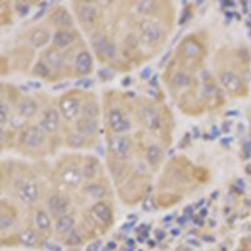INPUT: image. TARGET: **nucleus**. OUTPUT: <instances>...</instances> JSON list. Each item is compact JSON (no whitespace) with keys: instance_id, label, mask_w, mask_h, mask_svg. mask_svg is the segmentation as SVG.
Segmentation results:
<instances>
[{"instance_id":"nucleus-1","label":"nucleus","mask_w":251,"mask_h":251,"mask_svg":"<svg viewBox=\"0 0 251 251\" xmlns=\"http://www.w3.org/2000/svg\"><path fill=\"white\" fill-rule=\"evenodd\" d=\"M164 32L159 24L152 20H143L139 24V42H143L148 47H154L163 40Z\"/></svg>"},{"instance_id":"nucleus-2","label":"nucleus","mask_w":251,"mask_h":251,"mask_svg":"<svg viewBox=\"0 0 251 251\" xmlns=\"http://www.w3.org/2000/svg\"><path fill=\"white\" fill-rule=\"evenodd\" d=\"M46 139H47V132L44 131L40 126H27V127L20 132L19 143L22 144L24 148L37 149L46 144Z\"/></svg>"},{"instance_id":"nucleus-3","label":"nucleus","mask_w":251,"mask_h":251,"mask_svg":"<svg viewBox=\"0 0 251 251\" xmlns=\"http://www.w3.org/2000/svg\"><path fill=\"white\" fill-rule=\"evenodd\" d=\"M59 112L66 121L79 119V114L82 112V100L75 94H67L60 99L59 102Z\"/></svg>"},{"instance_id":"nucleus-4","label":"nucleus","mask_w":251,"mask_h":251,"mask_svg":"<svg viewBox=\"0 0 251 251\" xmlns=\"http://www.w3.org/2000/svg\"><path fill=\"white\" fill-rule=\"evenodd\" d=\"M131 151H132V143L127 136L116 134L109 137V152H111L112 157L124 161L131 156Z\"/></svg>"},{"instance_id":"nucleus-5","label":"nucleus","mask_w":251,"mask_h":251,"mask_svg":"<svg viewBox=\"0 0 251 251\" xmlns=\"http://www.w3.org/2000/svg\"><path fill=\"white\" fill-rule=\"evenodd\" d=\"M99 17L100 14L94 3H79L77 5V19L86 30L96 29V25L99 24Z\"/></svg>"},{"instance_id":"nucleus-6","label":"nucleus","mask_w":251,"mask_h":251,"mask_svg":"<svg viewBox=\"0 0 251 251\" xmlns=\"http://www.w3.org/2000/svg\"><path fill=\"white\" fill-rule=\"evenodd\" d=\"M47 211L50 213V216L54 220L57 218L64 216V214L69 213L71 209V200L66 196V194H60V193H54L47 198Z\"/></svg>"},{"instance_id":"nucleus-7","label":"nucleus","mask_w":251,"mask_h":251,"mask_svg":"<svg viewBox=\"0 0 251 251\" xmlns=\"http://www.w3.org/2000/svg\"><path fill=\"white\" fill-rule=\"evenodd\" d=\"M107 126L112 134H124L131 129V121L127 119L119 107H112L107 112Z\"/></svg>"},{"instance_id":"nucleus-8","label":"nucleus","mask_w":251,"mask_h":251,"mask_svg":"<svg viewBox=\"0 0 251 251\" xmlns=\"http://www.w3.org/2000/svg\"><path fill=\"white\" fill-rule=\"evenodd\" d=\"M17 196L19 200L22 201L24 204H35L37 201L40 200V188L35 181L32 179H27V181H22L20 186L17 188Z\"/></svg>"},{"instance_id":"nucleus-9","label":"nucleus","mask_w":251,"mask_h":251,"mask_svg":"<svg viewBox=\"0 0 251 251\" xmlns=\"http://www.w3.org/2000/svg\"><path fill=\"white\" fill-rule=\"evenodd\" d=\"M91 216L96 223L102 226H109L112 223V218H114V213H112V208L109 206L106 201H96L91 208Z\"/></svg>"},{"instance_id":"nucleus-10","label":"nucleus","mask_w":251,"mask_h":251,"mask_svg":"<svg viewBox=\"0 0 251 251\" xmlns=\"http://www.w3.org/2000/svg\"><path fill=\"white\" fill-rule=\"evenodd\" d=\"M39 126L47 132V134L57 132L60 127V112L54 107H47L46 111L42 112Z\"/></svg>"},{"instance_id":"nucleus-11","label":"nucleus","mask_w":251,"mask_h":251,"mask_svg":"<svg viewBox=\"0 0 251 251\" xmlns=\"http://www.w3.org/2000/svg\"><path fill=\"white\" fill-rule=\"evenodd\" d=\"M141 117H143V123L149 131H159L163 127V117L157 112L156 107L152 106H144L143 111H141Z\"/></svg>"},{"instance_id":"nucleus-12","label":"nucleus","mask_w":251,"mask_h":251,"mask_svg":"<svg viewBox=\"0 0 251 251\" xmlns=\"http://www.w3.org/2000/svg\"><path fill=\"white\" fill-rule=\"evenodd\" d=\"M34 225L37 228L39 233H50L52 231V226L55 225L54 218L50 216V213L47 209H42V208H37L34 211Z\"/></svg>"},{"instance_id":"nucleus-13","label":"nucleus","mask_w":251,"mask_h":251,"mask_svg":"<svg viewBox=\"0 0 251 251\" xmlns=\"http://www.w3.org/2000/svg\"><path fill=\"white\" fill-rule=\"evenodd\" d=\"M220 82L221 86L231 94H241L243 92V82L234 72L231 71H223L220 72Z\"/></svg>"},{"instance_id":"nucleus-14","label":"nucleus","mask_w":251,"mask_h":251,"mask_svg":"<svg viewBox=\"0 0 251 251\" xmlns=\"http://www.w3.org/2000/svg\"><path fill=\"white\" fill-rule=\"evenodd\" d=\"M75 39H77V35L71 29L55 30L54 34H52V47L64 50V49H67L69 46H72V44L75 42Z\"/></svg>"},{"instance_id":"nucleus-15","label":"nucleus","mask_w":251,"mask_h":251,"mask_svg":"<svg viewBox=\"0 0 251 251\" xmlns=\"http://www.w3.org/2000/svg\"><path fill=\"white\" fill-rule=\"evenodd\" d=\"M94 67V59H92L91 52L87 50H80L77 55H75L74 60V69L77 75H87L89 72Z\"/></svg>"},{"instance_id":"nucleus-16","label":"nucleus","mask_w":251,"mask_h":251,"mask_svg":"<svg viewBox=\"0 0 251 251\" xmlns=\"http://www.w3.org/2000/svg\"><path fill=\"white\" fill-rule=\"evenodd\" d=\"M44 60L50 66L52 71H60L66 66V55L60 49L55 47H49L46 52H44Z\"/></svg>"},{"instance_id":"nucleus-17","label":"nucleus","mask_w":251,"mask_h":251,"mask_svg":"<svg viewBox=\"0 0 251 251\" xmlns=\"http://www.w3.org/2000/svg\"><path fill=\"white\" fill-rule=\"evenodd\" d=\"M97 129H99V126H97V119H94V117L82 116L75 121V131H77V134H80L82 137L94 136L97 132Z\"/></svg>"},{"instance_id":"nucleus-18","label":"nucleus","mask_w":251,"mask_h":251,"mask_svg":"<svg viewBox=\"0 0 251 251\" xmlns=\"http://www.w3.org/2000/svg\"><path fill=\"white\" fill-rule=\"evenodd\" d=\"M37 112H39V104L34 99H30V97H24V99L19 100L15 114H19L22 119H32Z\"/></svg>"},{"instance_id":"nucleus-19","label":"nucleus","mask_w":251,"mask_h":251,"mask_svg":"<svg viewBox=\"0 0 251 251\" xmlns=\"http://www.w3.org/2000/svg\"><path fill=\"white\" fill-rule=\"evenodd\" d=\"M54 229L57 234H62V236H67L71 231L75 229V214L74 213H67L64 216H60L55 220Z\"/></svg>"},{"instance_id":"nucleus-20","label":"nucleus","mask_w":251,"mask_h":251,"mask_svg":"<svg viewBox=\"0 0 251 251\" xmlns=\"http://www.w3.org/2000/svg\"><path fill=\"white\" fill-rule=\"evenodd\" d=\"M50 22L57 27V30L71 29L72 27V17L67 12V9H64V7H59V9H55L54 12H52Z\"/></svg>"},{"instance_id":"nucleus-21","label":"nucleus","mask_w":251,"mask_h":251,"mask_svg":"<svg viewBox=\"0 0 251 251\" xmlns=\"http://www.w3.org/2000/svg\"><path fill=\"white\" fill-rule=\"evenodd\" d=\"M100 174V163L97 157H87L82 164V176L87 181H94Z\"/></svg>"},{"instance_id":"nucleus-22","label":"nucleus","mask_w":251,"mask_h":251,"mask_svg":"<svg viewBox=\"0 0 251 251\" xmlns=\"http://www.w3.org/2000/svg\"><path fill=\"white\" fill-rule=\"evenodd\" d=\"M17 240L20 245L27 246V248H35V246H39V243H40V236H39L37 229L25 228V229H22V231H19Z\"/></svg>"},{"instance_id":"nucleus-23","label":"nucleus","mask_w":251,"mask_h":251,"mask_svg":"<svg viewBox=\"0 0 251 251\" xmlns=\"http://www.w3.org/2000/svg\"><path fill=\"white\" fill-rule=\"evenodd\" d=\"M82 179H84L82 169L79 168H67L66 171L60 174V181L67 186H79Z\"/></svg>"},{"instance_id":"nucleus-24","label":"nucleus","mask_w":251,"mask_h":251,"mask_svg":"<svg viewBox=\"0 0 251 251\" xmlns=\"http://www.w3.org/2000/svg\"><path fill=\"white\" fill-rule=\"evenodd\" d=\"M91 42H92V49H94L96 54L99 55V57H104V52H106L111 39H109L104 32H96L91 37Z\"/></svg>"},{"instance_id":"nucleus-25","label":"nucleus","mask_w":251,"mask_h":251,"mask_svg":"<svg viewBox=\"0 0 251 251\" xmlns=\"http://www.w3.org/2000/svg\"><path fill=\"white\" fill-rule=\"evenodd\" d=\"M181 52H183V57L186 59H198L201 55V52H203V49H201L200 42H196V40H193V39H188V40H184L183 47H181Z\"/></svg>"},{"instance_id":"nucleus-26","label":"nucleus","mask_w":251,"mask_h":251,"mask_svg":"<svg viewBox=\"0 0 251 251\" xmlns=\"http://www.w3.org/2000/svg\"><path fill=\"white\" fill-rule=\"evenodd\" d=\"M29 40L34 47H44V46H47L49 42H52V35L49 34V30L46 29H35L30 34Z\"/></svg>"},{"instance_id":"nucleus-27","label":"nucleus","mask_w":251,"mask_h":251,"mask_svg":"<svg viewBox=\"0 0 251 251\" xmlns=\"http://www.w3.org/2000/svg\"><path fill=\"white\" fill-rule=\"evenodd\" d=\"M52 72H54V71H52L50 66H49L44 59L37 60L34 69H32V74H34L35 77H39V79H52Z\"/></svg>"},{"instance_id":"nucleus-28","label":"nucleus","mask_w":251,"mask_h":251,"mask_svg":"<svg viewBox=\"0 0 251 251\" xmlns=\"http://www.w3.org/2000/svg\"><path fill=\"white\" fill-rule=\"evenodd\" d=\"M86 194L91 198H94L96 201H104V196L107 194L106 186L100 183H91L86 186Z\"/></svg>"},{"instance_id":"nucleus-29","label":"nucleus","mask_w":251,"mask_h":251,"mask_svg":"<svg viewBox=\"0 0 251 251\" xmlns=\"http://www.w3.org/2000/svg\"><path fill=\"white\" fill-rule=\"evenodd\" d=\"M161 159H163V151H161L159 146L152 144V146H149V148L146 149V161H148L151 166L159 164Z\"/></svg>"},{"instance_id":"nucleus-30","label":"nucleus","mask_w":251,"mask_h":251,"mask_svg":"<svg viewBox=\"0 0 251 251\" xmlns=\"http://www.w3.org/2000/svg\"><path fill=\"white\" fill-rule=\"evenodd\" d=\"M173 82H174V86H176L177 89H184V87L191 86L193 77L186 71H179V72H176V74H174Z\"/></svg>"},{"instance_id":"nucleus-31","label":"nucleus","mask_w":251,"mask_h":251,"mask_svg":"<svg viewBox=\"0 0 251 251\" xmlns=\"http://www.w3.org/2000/svg\"><path fill=\"white\" fill-rule=\"evenodd\" d=\"M82 243H84V236L77 228L66 236V245H69V246H79V245H82Z\"/></svg>"},{"instance_id":"nucleus-32","label":"nucleus","mask_w":251,"mask_h":251,"mask_svg":"<svg viewBox=\"0 0 251 251\" xmlns=\"http://www.w3.org/2000/svg\"><path fill=\"white\" fill-rule=\"evenodd\" d=\"M154 9H156V3L149 2V0H146V2H139L136 5V10L139 12L141 15H149L151 12H154Z\"/></svg>"},{"instance_id":"nucleus-33","label":"nucleus","mask_w":251,"mask_h":251,"mask_svg":"<svg viewBox=\"0 0 251 251\" xmlns=\"http://www.w3.org/2000/svg\"><path fill=\"white\" fill-rule=\"evenodd\" d=\"M0 124H2V129H5V124H9V114H10V107L9 104L5 102V100H2V104H0Z\"/></svg>"},{"instance_id":"nucleus-34","label":"nucleus","mask_w":251,"mask_h":251,"mask_svg":"<svg viewBox=\"0 0 251 251\" xmlns=\"http://www.w3.org/2000/svg\"><path fill=\"white\" fill-rule=\"evenodd\" d=\"M0 226H2V231H9L12 226H14V218L9 213L3 211L2 216H0Z\"/></svg>"},{"instance_id":"nucleus-35","label":"nucleus","mask_w":251,"mask_h":251,"mask_svg":"<svg viewBox=\"0 0 251 251\" xmlns=\"http://www.w3.org/2000/svg\"><path fill=\"white\" fill-rule=\"evenodd\" d=\"M116 55H117V46H116L114 40H111V42H109V46H107V49H106V52H104V57L102 59L114 60Z\"/></svg>"},{"instance_id":"nucleus-36","label":"nucleus","mask_w":251,"mask_h":251,"mask_svg":"<svg viewBox=\"0 0 251 251\" xmlns=\"http://www.w3.org/2000/svg\"><path fill=\"white\" fill-rule=\"evenodd\" d=\"M112 174L116 176L117 181H121L126 176V166L121 164V163H116L114 166H112Z\"/></svg>"},{"instance_id":"nucleus-37","label":"nucleus","mask_w":251,"mask_h":251,"mask_svg":"<svg viewBox=\"0 0 251 251\" xmlns=\"http://www.w3.org/2000/svg\"><path fill=\"white\" fill-rule=\"evenodd\" d=\"M9 123H10V126H12L14 129H22V131L25 129V127H24V119H22V117H20L19 114H14V116H12Z\"/></svg>"},{"instance_id":"nucleus-38","label":"nucleus","mask_w":251,"mask_h":251,"mask_svg":"<svg viewBox=\"0 0 251 251\" xmlns=\"http://www.w3.org/2000/svg\"><path fill=\"white\" fill-rule=\"evenodd\" d=\"M15 9H17L19 14H27V12H29V5H20V3H17Z\"/></svg>"},{"instance_id":"nucleus-39","label":"nucleus","mask_w":251,"mask_h":251,"mask_svg":"<svg viewBox=\"0 0 251 251\" xmlns=\"http://www.w3.org/2000/svg\"><path fill=\"white\" fill-rule=\"evenodd\" d=\"M240 251H245V250H240Z\"/></svg>"}]
</instances>
